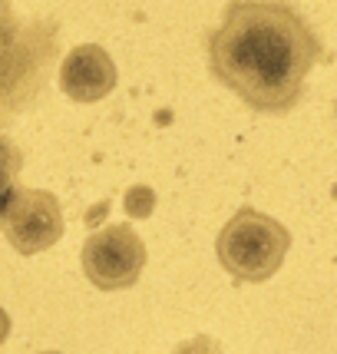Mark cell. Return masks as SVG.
<instances>
[{
  "instance_id": "1",
  "label": "cell",
  "mask_w": 337,
  "mask_h": 354,
  "mask_svg": "<svg viewBox=\"0 0 337 354\" xmlns=\"http://www.w3.org/2000/svg\"><path fill=\"white\" fill-rule=\"evenodd\" d=\"M202 44L215 83L264 116L301 106L307 73L327 60L318 30L288 0H229Z\"/></svg>"
},
{
  "instance_id": "6",
  "label": "cell",
  "mask_w": 337,
  "mask_h": 354,
  "mask_svg": "<svg viewBox=\"0 0 337 354\" xmlns=\"http://www.w3.org/2000/svg\"><path fill=\"white\" fill-rule=\"evenodd\" d=\"M116 63L99 44L73 46L60 63V90L73 103H99L116 90Z\"/></svg>"
},
{
  "instance_id": "8",
  "label": "cell",
  "mask_w": 337,
  "mask_h": 354,
  "mask_svg": "<svg viewBox=\"0 0 337 354\" xmlns=\"http://www.w3.org/2000/svg\"><path fill=\"white\" fill-rule=\"evenodd\" d=\"M172 354H222V348H218V341L209 338V335H195V338L175 344Z\"/></svg>"
},
{
  "instance_id": "11",
  "label": "cell",
  "mask_w": 337,
  "mask_h": 354,
  "mask_svg": "<svg viewBox=\"0 0 337 354\" xmlns=\"http://www.w3.org/2000/svg\"><path fill=\"white\" fill-rule=\"evenodd\" d=\"M44 354H60V351H44Z\"/></svg>"
},
{
  "instance_id": "12",
  "label": "cell",
  "mask_w": 337,
  "mask_h": 354,
  "mask_svg": "<svg viewBox=\"0 0 337 354\" xmlns=\"http://www.w3.org/2000/svg\"><path fill=\"white\" fill-rule=\"evenodd\" d=\"M334 113H337V103H334Z\"/></svg>"
},
{
  "instance_id": "10",
  "label": "cell",
  "mask_w": 337,
  "mask_h": 354,
  "mask_svg": "<svg viewBox=\"0 0 337 354\" xmlns=\"http://www.w3.org/2000/svg\"><path fill=\"white\" fill-rule=\"evenodd\" d=\"M7 338H10V315L0 308V344H3Z\"/></svg>"
},
{
  "instance_id": "9",
  "label": "cell",
  "mask_w": 337,
  "mask_h": 354,
  "mask_svg": "<svg viewBox=\"0 0 337 354\" xmlns=\"http://www.w3.org/2000/svg\"><path fill=\"white\" fill-rule=\"evenodd\" d=\"M126 209H129V216H136V218H146L149 212H153V192L149 189H133L129 196H126Z\"/></svg>"
},
{
  "instance_id": "7",
  "label": "cell",
  "mask_w": 337,
  "mask_h": 354,
  "mask_svg": "<svg viewBox=\"0 0 337 354\" xmlns=\"http://www.w3.org/2000/svg\"><path fill=\"white\" fill-rule=\"evenodd\" d=\"M23 172V153L10 136L0 133V222H3V209L10 196L17 192V179Z\"/></svg>"
},
{
  "instance_id": "2",
  "label": "cell",
  "mask_w": 337,
  "mask_h": 354,
  "mask_svg": "<svg viewBox=\"0 0 337 354\" xmlns=\"http://www.w3.org/2000/svg\"><path fill=\"white\" fill-rule=\"evenodd\" d=\"M60 60V20L20 17L0 0V129L44 100Z\"/></svg>"
},
{
  "instance_id": "4",
  "label": "cell",
  "mask_w": 337,
  "mask_h": 354,
  "mask_svg": "<svg viewBox=\"0 0 337 354\" xmlns=\"http://www.w3.org/2000/svg\"><path fill=\"white\" fill-rule=\"evenodd\" d=\"M83 275L99 292H126L133 288L146 268V242L129 222H116L96 229L83 242Z\"/></svg>"
},
{
  "instance_id": "5",
  "label": "cell",
  "mask_w": 337,
  "mask_h": 354,
  "mask_svg": "<svg viewBox=\"0 0 337 354\" xmlns=\"http://www.w3.org/2000/svg\"><path fill=\"white\" fill-rule=\"evenodd\" d=\"M0 232L20 255H40L63 239V205L46 189H23L17 185L3 209Z\"/></svg>"
},
{
  "instance_id": "3",
  "label": "cell",
  "mask_w": 337,
  "mask_h": 354,
  "mask_svg": "<svg viewBox=\"0 0 337 354\" xmlns=\"http://www.w3.org/2000/svg\"><path fill=\"white\" fill-rule=\"evenodd\" d=\"M288 248L291 232L278 218L258 212L255 205H242L218 232L215 255L238 285H261L285 265Z\"/></svg>"
}]
</instances>
